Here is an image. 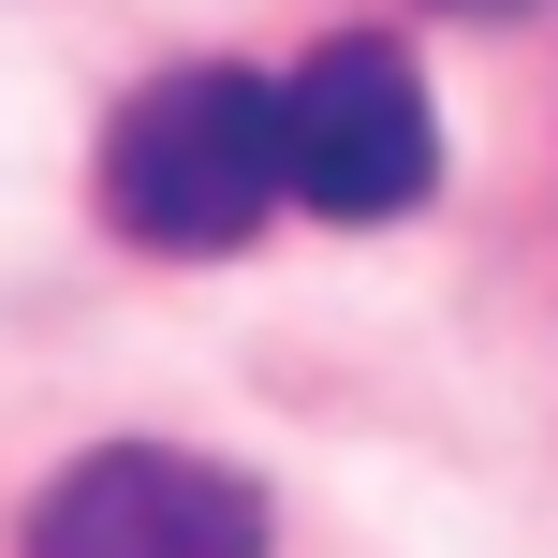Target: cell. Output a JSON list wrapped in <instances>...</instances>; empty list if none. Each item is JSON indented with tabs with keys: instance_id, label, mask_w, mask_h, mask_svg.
<instances>
[{
	"instance_id": "1",
	"label": "cell",
	"mask_w": 558,
	"mask_h": 558,
	"mask_svg": "<svg viewBox=\"0 0 558 558\" xmlns=\"http://www.w3.org/2000/svg\"><path fill=\"white\" fill-rule=\"evenodd\" d=\"M279 192H294V177H279V88L235 74V59L147 74L133 104L104 118V221L133 235L147 265H221V251H251Z\"/></svg>"
},
{
	"instance_id": "2",
	"label": "cell",
	"mask_w": 558,
	"mask_h": 558,
	"mask_svg": "<svg viewBox=\"0 0 558 558\" xmlns=\"http://www.w3.org/2000/svg\"><path fill=\"white\" fill-rule=\"evenodd\" d=\"M279 177H294V206H324V221H412V206L441 192L426 74L397 45H367V29L308 45L294 88H279Z\"/></svg>"
},
{
	"instance_id": "3",
	"label": "cell",
	"mask_w": 558,
	"mask_h": 558,
	"mask_svg": "<svg viewBox=\"0 0 558 558\" xmlns=\"http://www.w3.org/2000/svg\"><path fill=\"white\" fill-rule=\"evenodd\" d=\"M15 558H265V485L192 441H88L29 500Z\"/></svg>"
},
{
	"instance_id": "4",
	"label": "cell",
	"mask_w": 558,
	"mask_h": 558,
	"mask_svg": "<svg viewBox=\"0 0 558 558\" xmlns=\"http://www.w3.org/2000/svg\"><path fill=\"white\" fill-rule=\"evenodd\" d=\"M426 15H530V0H426Z\"/></svg>"
}]
</instances>
